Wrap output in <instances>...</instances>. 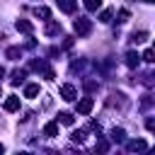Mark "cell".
I'll return each mask as SVG.
<instances>
[{"label": "cell", "mask_w": 155, "mask_h": 155, "mask_svg": "<svg viewBox=\"0 0 155 155\" xmlns=\"http://www.w3.org/2000/svg\"><path fill=\"white\" fill-rule=\"evenodd\" d=\"M148 39V31H133L131 34V44H140V41H145Z\"/></svg>", "instance_id": "cell-8"}, {"label": "cell", "mask_w": 155, "mask_h": 155, "mask_svg": "<svg viewBox=\"0 0 155 155\" xmlns=\"http://www.w3.org/2000/svg\"><path fill=\"white\" fill-rule=\"evenodd\" d=\"M111 140H116V143L124 140V128H114V131H111Z\"/></svg>", "instance_id": "cell-17"}, {"label": "cell", "mask_w": 155, "mask_h": 155, "mask_svg": "<svg viewBox=\"0 0 155 155\" xmlns=\"http://www.w3.org/2000/svg\"><path fill=\"white\" fill-rule=\"evenodd\" d=\"M34 15H36V17H41V19H51V10H48V7H36V10H34Z\"/></svg>", "instance_id": "cell-11"}, {"label": "cell", "mask_w": 155, "mask_h": 155, "mask_svg": "<svg viewBox=\"0 0 155 155\" xmlns=\"http://www.w3.org/2000/svg\"><path fill=\"white\" fill-rule=\"evenodd\" d=\"M128 17H131L128 10H121V12H119V22H128Z\"/></svg>", "instance_id": "cell-20"}, {"label": "cell", "mask_w": 155, "mask_h": 155, "mask_svg": "<svg viewBox=\"0 0 155 155\" xmlns=\"http://www.w3.org/2000/svg\"><path fill=\"white\" fill-rule=\"evenodd\" d=\"M56 133H58V124H56V121H51V124H46V126H44V136L53 138Z\"/></svg>", "instance_id": "cell-7"}, {"label": "cell", "mask_w": 155, "mask_h": 155, "mask_svg": "<svg viewBox=\"0 0 155 155\" xmlns=\"http://www.w3.org/2000/svg\"><path fill=\"white\" fill-rule=\"evenodd\" d=\"M36 94H39V85H34V82H31V85H27V87H24V97H36Z\"/></svg>", "instance_id": "cell-12"}, {"label": "cell", "mask_w": 155, "mask_h": 155, "mask_svg": "<svg viewBox=\"0 0 155 155\" xmlns=\"http://www.w3.org/2000/svg\"><path fill=\"white\" fill-rule=\"evenodd\" d=\"M2 150H5V148H2V143H0V153H2Z\"/></svg>", "instance_id": "cell-24"}, {"label": "cell", "mask_w": 155, "mask_h": 155, "mask_svg": "<svg viewBox=\"0 0 155 155\" xmlns=\"http://www.w3.org/2000/svg\"><path fill=\"white\" fill-rule=\"evenodd\" d=\"M126 65H128V68H136V65H138V53L128 51V53H126Z\"/></svg>", "instance_id": "cell-9"}, {"label": "cell", "mask_w": 155, "mask_h": 155, "mask_svg": "<svg viewBox=\"0 0 155 155\" xmlns=\"http://www.w3.org/2000/svg\"><path fill=\"white\" fill-rule=\"evenodd\" d=\"M46 34H61V24H56V22H48V27H46Z\"/></svg>", "instance_id": "cell-16"}, {"label": "cell", "mask_w": 155, "mask_h": 155, "mask_svg": "<svg viewBox=\"0 0 155 155\" xmlns=\"http://www.w3.org/2000/svg\"><path fill=\"white\" fill-rule=\"evenodd\" d=\"M92 107H94V99H92V97H85V99L78 102V111H80V114H90Z\"/></svg>", "instance_id": "cell-3"}, {"label": "cell", "mask_w": 155, "mask_h": 155, "mask_svg": "<svg viewBox=\"0 0 155 155\" xmlns=\"http://www.w3.org/2000/svg\"><path fill=\"white\" fill-rule=\"evenodd\" d=\"M143 2H153V0H143Z\"/></svg>", "instance_id": "cell-25"}, {"label": "cell", "mask_w": 155, "mask_h": 155, "mask_svg": "<svg viewBox=\"0 0 155 155\" xmlns=\"http://www.w3.org/2000/svg\"><path fill=\"white\" fill-rule=\"evenodd\" d=\"M111 19V10H104L102 15H99V22H109Z\"/></svg>", "instance_id": "cell-19"}, {"label": "cell", "mask_w": 155, "mask_h": 155, "mask_svg": "<svg viewBox=\"0 0 155 155\" xmlns=\"http://www.w3.org/2000/svg\"><path fill=\"white\" fill-rule=\"evenodd\" d=\"M143 61L145 63H153L155 58H153V48H145V53H143Z\"/></svg>", "instance_id": "cell-18"}, {"label": "cell", "mask_w": 155, "mask_h": 155, "mask_svg": "<svg viewBox=\"0 0 155 155\" xmlns=\"http://www.w3.org/2000/svg\"><path fill=\"white\" fill-rule=\"evenodd\" d=\"M24 75H27L24 70H15V73H12V85H19V82L24 80Z\"/></svg>", "instance_id": "cell-15"}, {"label": "cell", "mask_w": 155, "mask_h": 155, "mask_svg": "<svg viewBox=\"0 0 155 155\" xmlns=\"http://www.w3.org/2000/svg\"><path fill=\"white\" fill-rule=\"evenodd\" d=\"M2 107H5V111H17V109H19V97L10 94V97L5 99V104H2Z\"/></svg>", "instance_id": "cell-4"}, {"label": "cell", "mask_w": 155, "mask_h": 155, "mask_svg": "<svg viewBox=\"0 0 155 155\" xmlns=\"http://www.w3.org/2000/svg\"><path fill=\"white\" fill-rule=\"evenodd\" d=\"M58 121H61V124H65V126H73V121H75V119H73V114L61 111V114H58Z\"/></svg>", "instance_id": "cell-10"}, {"label": "cell", "mask_w": 155, "mask_h": 155, "mask_svg": "<svg viewBox=\"0 0 155 155\" xmlns=\"http://www.w3.org/2000/svg\"><path fill=\"white\" fill-rule=\"evenodd\" d=\"M85 7H87L90 12H94V10L102 7V0H85Z\"/></svg>", "instance_id": "cell-14"}, {"label": "cell", "mask_w": 155, "mask_h": 155, "mask_svg": "<svg viewBox=\"0 0 155 155\" xmlns=\"http://www.w3.org/2000/svg\"><path fill=\"white\" fill-rule=\"evenodd\" d=\"M107 148H109L107 140H99V143H97V150H107Z\"/></svg>", "instance_id": "cell-23"}, {"label": "cell", "mask_w": 155, "mask_h": 155, "mask_svg": "<svg viewBox=\"0 0 155 155\" xmlns=\"http://www.w3.org/2000/svg\"><path fill=\"white\" fill-rule=\"evenodd\" d=\"M61 97H63L65 102H73V99L78 97V90H75L73 85H63V87H61Z\"/></svg>", "instance_id": "cell-2"}, {"label": "cell", "mask_w": 155, "mask_h": 155, "mask_svg": "<svg viewBox=\"0 0 155 155\" xmlns=\"http://www.w3.org/2000/svg\"><path fill=\"white\" fill-rule=\"evenodd\" d=\"M17 29H19V31H24V34H31V31H34L31 22H27V19H17Z\"/></svg>", "instance_id": "cell-6"}, {"label": "cell", "mask_w": 155, "mask_h": 155, "mask_svg": "<svg viewBox=\"0 0 155 155\" xmlns=\"http://www.w3.org/2000/svg\"><path fill=\"white\" fill-rule=\"evenodd\" d=\"M75 5H78V0H58V7L63 12H75Z\"/></svg>", "instance_id": "cell-5"}, {"label": "cell", "mask_w": 155, "mask_h": 155, "mask_svg": "<svg viewBox=\"0 0 155 155\" xmlns=\"http://www.w3.org/2000/svg\"><path fill=\"white\" fill-rule=\"evenodd\" d=\"M73 29H75V34L85 36V34H90V29H92V22H90L87 17H78V19L73 22Z\"/></svg>", "instance_id": "cell-1"}, {"label": "cell", "mask_w": 155, "mask_h": 155, "mask_svg": "<svg viewBox=\"0 0 155 155\" xmlns=\"http://www.w3.org/2000/svg\"><path fill=\"white\" fill-rule=\"evenodd\" d=\"M82 138H85V133H82V131H75V133H73V140H75V143H80Z\"/></svg>", "instance_id": "cell-21"}, {"label": "cell", "mask_w": 155, "mask_h": 155, "mask_svg": "<svg viewBox=\"0 0 155 155\" xmlns=\"http://www.w3.org/2000/svg\"><path fill=\"white\" fill-rule=\"evenodd\" d=\"M7 56H10V58H17V56H19V48H7Z\"/></svg>", "instance_id": "cell-22"}, {"label": "cell", "mask_w": 155, "mask_h": 155, "mask_svg": "<svg viewBox=\"0 0 155 155\" xmlns=\"http://www.w3.org/2000/svg\"><path fill=\"white\" fill-rule=\"evenodd\" d=\"M148 145H145V140H131L128 143V150H145Z\"/></svg>", "instance_id": "cell-13"}]
</instances>
